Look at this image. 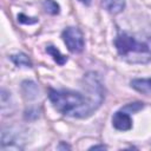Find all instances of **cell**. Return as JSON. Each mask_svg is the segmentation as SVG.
I'll use <instances>...</instances> for the list:
<instances>
[{
  "label": "cell",
  "mask_w": 151,
  "mask_h": 151,
  "mask_svg": "<svg viewBox=\"0 0 151 151\" xmlns=\"http://www.w3.org/2000/svg\"><path fill=\"white\" fill-rule=\"evenodd\" d=\"M11 60L17 65V66H21V67H32V63L29 60V58L24 54V53H18V54H13L11 55Z\"/></svg>",
  "instance_id": "obj_8"
},
{
  "label": "cell",
  "mask_w": 151,
  "mask_h": 151,
  "mask_svg": "<svg viewBox=\"0 0 151 151\" xmlns=\"http://www.w3.org/2000/svg\"><path fill=\"white\" fill-rule=\"evenodd\" d=\"M143 107H144V104H143V103H133V104L126 105L123 110H130V111H132V112H136V111H138V110H140V109H143Z\"/></svg>",
  "instance_id": "obj_11"
},
{
  "label": "cell",
  "mask_w": 151,
  "mask_h": 151,
  "mask_svg": "<svg viewBox=\"0 0 151 151\" xmlns=\"http://www.w3.org/2000/svg\"><path fill=\"white\" fill-rule=\"evenodd\" d=\"M131 87L137 91L147 93L151 91V79H134L131 81Z\"/></svg>",
  "instance_id": "obj_7"
},
{
  "label": "cell",
  "mask_w": 151,
  "mask_h": 151,
  "mask_svg": "<svg viewBox=\"0 0 151 151\" xmlns=\"http://www.w3.org/2000/svg\"><path fill=\"white\" fill-rule=\"evenodd\" d=\"M101 5L107 12L112 14H118L124 9L125 0H101Z\"/></svg>",
  "instance_id": "obj_5"
},
{
  "label": "cell",
  "mask_w": 151,
  "mask_h": 151,
  "mask_svg": "<svg viewBox=\"0 0 151 151\" xmlns=\"http://www.w3.org/2000/svg\"><path fill=\"white\" fill-rule=\"evenodd\" d=\"M61 38L70 52L80 53L84 50V46H85L84 35L78 27L70 26V27L65 28L61 33Z\"/></svg>",
  "instance_id": "obj_3"
},
{
  "label": "cell",
  "mask_w": 151,
  "mask_h": 151,
  "mask_svg": "<svg viewBox=\"0 0 151 151\" xmlns=\"http://www.w3.org/2000/svg\"><path fill=\"white\" fill-rule=\"evenodd\" d=\"M114 46L122 57H129L131 54H143L151 58V46L146 42L138 41L134 37L126 32H120L114 39Z\"/></svg>",
  "instance_id": "obj_2"
},
{
  "label": "cell",
  "mask_w": 151,
  "mask_h": 151,
  "mask_svg": "<svg viewBox=\"0 0 151 151\" xmlns=\"http://www.w3.org/2000/svg\"><path fill=\"white\" fill-rule=\"evenodd\" d=\"M78 1H80V2L84 4V5H90V4H91V0H78Z\"/></svg>",
  "instance_id": "obj_13"
},
{
  "label": "cell",
  "mask_w": 151,
  "mask_h": 151,
  "mask_svg": "<svg viewBox=\"0 0 151 151\" xmlns=\"http://www.w3.org/2000/svg\"><path fill=\"white\" fill-rule=\"evenodd\" d=\"M97 97H103V94L88 97L72 90H48V98L53 107L60 113L74 118H86L92 114L101 103L99 99L96 100Z\"/></svg>",
  "instance_id": "obj_1"
},
{
  "label": "cell",
  "mask_w": 151,
  "mask_h": 151,
  "mask_svg": "<svg viewBox=\"0 0 151 151\" xmlns=\"http://www.w3.org/2000/svg\"><path fill=\"white\" fill-rule=\"evenodd\" d=\"M42 7H44L46 13L52 14V15H55L60 12V7L54 0H45L42 4Z\"/></svg>",
  "instance_id": "obj_9"
},
{
  "label": "cell",
  "mask_w": 151,
  "mask_h": 151,
  "mask_svg": "<svg viewBox=\"0 0 151 151\" xmlns=\"http://www.w3.org/2000/svg\"><path fill=\"white\" fill-rule=\"evenodd\" d=\"M46 52H47V53L53 58V60H54L58 65H60V66H63V65L67 61V57L64 55V54H61L60 51H59L57 47L52 46V45L46 46Z\"/></svg>",
  "instance_id": "obj_6"
},
{
  "label": "cell",
  "mask_w": 151,
  "mask_h": 151,
  "mask_svg": "<svg viewBox=\"0 0 151 151\" xmlns=\"http://www.w3.org/2000/svg\"><path fill=\"white\" fill-rule=\"evenodd\" d=\"M112 125L116 130L119 131H129L132 127V119L127 112L124 110L117 111L112 117Z\"/></svg>",
  "instance_id": "obj_4"
},
{
  "label": "cell",
  "mask_w": 151,
  "mask_h": 151,
  "mask_svg": "<svg viewBox=\"0 0 151 151\" xmlns=\"http://www.w3.org/2000/svg\"><path fill=\"white\" fill-rule=\"evenodd\" d=\"M98 149H100V150H105L106 146H105V145H94V146H91V147H90V150H98Z\"/></svg>",
  "instance_id": "obj_12"
},
{
  "label": "cell",
  "mask_w": 151,
  "mask_h": 151,
  "mask_svg": "<svg viewBox=\"0 0 151 151\" xmlns=\"http://www.w3.org/2000/svg\"><path fill=\"white\" fill-rule=\"evenodd\" d=\"M18 21L20 24H28V25H32V24H35L38 22V19L37 18H29V17H26L24 13H20L18 14Z\"/></svg>",
  "instance_id": "obj_10"
}]
</instances>
